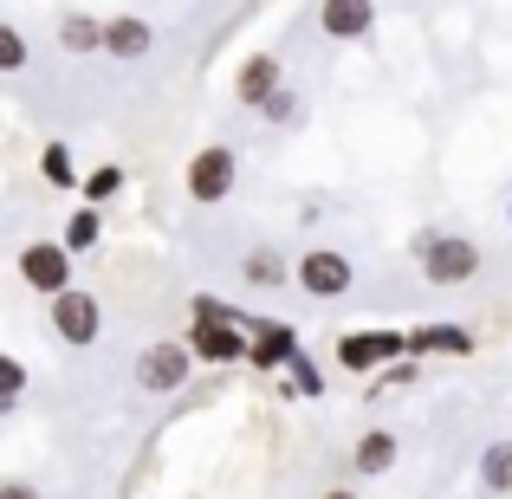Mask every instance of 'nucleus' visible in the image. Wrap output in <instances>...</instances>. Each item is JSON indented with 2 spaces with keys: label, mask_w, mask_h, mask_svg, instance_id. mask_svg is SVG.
I'll return each mask as SVG.
<instances>
[{
  "label": "nucleus",
  "mask_w": 512,
  "mask_h": 499,
  "mask_svg": "<svg viewBox=\"0 0 512 499\" xmlns=\"http://www.w3.org/2000/svg\"><path fill=\"white\" fill-rule=\"evenodd\" d=\"M415 260H422L428 286H467L487 253H480V240H467V234H422L415 240Z\"/></svg>",
  "instance_id": "nucleus-1"
},
{
  "label": "nucleus",
  "mask_w": 512,
  "mask_h": 499,
  "mask_svg": "<svg viewBox=\"0 0 512 499\" xmlns=\"http://www.w3.org/2000/svg\"><path fill=\"white\" fill-rule=\"evenodd\" d=\"M402 357H409V331H383V325H376V331L338 337V363L350 376H370V383L389 370V363H402Z\"/></svg>",
  "instance_id": "nucleus-2"
},
{
  "label": "nucleus",
  "mask_w": 512,
  "mask_h": 499,
  "mask_svg": "<svg viewBox=\"0 0 512 499\" xmlns=\"http://www.w3.org/2000/svg\"><path fill=\"white\" fill-rule=\"evenodd\" d=\"M240 182V156L227 150V143H208V150L188 156V201H201V208H214V201H227Z\"/></svg>",
  "instance_id": "nucleus-3"
},
{
  "label": "nucleus",
  "mask_w": 512,
  "mask_h": 499,
  "mask_svg": "<svg viewBox=\"0 0 512 499\" xmlns=\"http://www.w3.org/2000/svg\"><path fill=\"white\" fill-rule=\"evenodd\" d=\"M20 279L39 292V299H65V292H72V253H65V240H26L20 247Z\"/></svg>",
  "instance_id": "nucleus-4"
},
{
  "label": "nucleus",
  "mask_w": 512,
  "mask_h": 499,
  "mask_svg": "<svg viewBox=\"0 0 512 499\" xmlns=\"http://www.w3.org/2000/svg\"><path fill=\"white\" fill-rule=\"evenodd\" d=\"M188 370H195V350H188V344H169V337L137 357V383L150 389V396H175V389L188 383Z\"/></svg>",
  "instance_id": "nucleus-5"
},
{
  "label": "nucleus",
  "mask_w": 512,
  "mask_h": 499,
  "mask_svg": "<svg viewBox=\"0 0 512 499\" xmlns=\"http://www.w3.org/2000/svg\"><path fill=\"white\" fill-rule=\"evenodd\" d=\"M52 331H59V344H72V350H85V344H98V331H104V305L91 299V292H65V299H52Z\"/></svg>",
  "instance_id": "nucleus-6"
},
{
  "label": "nucleus",
  "mask_w": 512,
  "mask_h": 499,
  "mask_svg": "<svg viewBox=\"0 0 512 499\" xmlns=\"http://www.w3.org/2000/svg\"><path fill=\"white\" fill-rule=\"evenodd\" d=\"M292 279H299L312 299H344L350 292V260L344 253H331V247H312V253H299V266H292Z\"/></svg>",
  "instance_id": "nucleus-7"
},
{
  "label": "nucleus",
  "mask_w": 512,
  "mask_h": 499,
  "mask_svg": "<svg viewBox=\"0 0 512 499\" xmlns=\"http://www.w3.org/2000/svg\"><path fill=\"white\" fill-rule=\"evenodd\" d=\"M150 46H156V26L143 20V13H111V20H104V52H111V59L137 65V59H150Z\"/></svg>",
  "instance_id": "nucleus-8"
},
{
  "label": "nucleus",
  "mask_w": 512,
  "mask_h": 499,
  "mask_svg": "<svg viewBox=\"0 0 512 499\" xmlns=\"http://www.w3.org/2000/svg\"><path fill=\"white\" fill-rule=\"evenodd\" d=\"M188 350H195V363H247L253 357L247 331H234V325H188Z\"/></svg>",
  "instance_id": "nucleus-9"
},
{
  "label": "nucleus",
  "mask_w": 512,
  "mask_h": 499,
  "mask_svg": "<svg viewBox=\"0 0 512 499\" xmlns=\"http://www.w3.org/2000/svg\"><path fill=\"white\" fill-rule=\"evenodd\" d=\"M279 91H286V85H279V59H273V52H253V59L234 72V98L253 104V111H266Z\"/></svg>",
  "instance_id": "nucleus-10"
},
{
  "label": "nucleus",
  "mask_w": 512,
  "mask_h": 499,
  "mask_svg": "<svg viewBox=\"0 0 512 499\" xmlns=\"http://www.w3.org/2000/svg\"><path fill=\"white\" fill-rule=\"evenodd\" d=\"M318 26H325L338 46H350V39L376 33V7H370V0H325V7H318Z\"/></svg>",
  "instance_id": "nucleus-11"
},
{
  "label": "nucleus",
  "mask_w": 512,
  "mask_h": 499,
  "mask_svg": "<svg viewBox=\"0 0 512 499\" xmlns=\"http://www.w3.org/2000/svg\"><path fill=\"white\" fill-rule=\"evenodd\" d=\"M409 357H474V331L461 325H415L409 331Z\"/></svg>",
  "instance_id": "nucleus-12"
},
{
  "label": "nucleus",
  "mask_w": 512,
  "mask_h": 499,
  "mask_svg": "<svg viewBox=\"0 0 512 499\" xmlns=\"http://www.w3.org/2000/svg\"><path fill=\"white\" fill-rule=\"evenodd\" d=\"M396 454H402V441L389 435V428H363L357 448H350V467H357V474H389Z\"/></svg>",
  "instance_id": "nucleus-13"
},
{
  "label": "nucleus",
  "mask_w": 512,
  "mask_h": 499,
  "mask_svg": "<svg viewBox=\"0 0 512 499\" xmlns=\"http://www.w3.org/2000/svg\"><path fill=\"white\" fill-rule=\"evenodd\" d=\"M292 357H299V337H292L286 325H260L253 331V370H292Z\"/></svg>",
  "instance_id": "nucleus-14"
},
{
  "label": "nucleus",
  "mask_w": 512,
  "mask_h": 499,
  "mask_svg": "<svg viewBox=\"0 0 512 499\" xmlns=\"http://www.w3.org/2000/svg\"><path fill=\"white\" fill-rule=\"evenodd\" d=\"M59 46L65 52H104V20L98 13H85V7H72V13H59Z\"/></svg>",
  "instance_id": "nucleus-15"
},
{
  "label": "nucleus",
  "mask_w": 512,
  "mask_h": 499,
  "mask_svg": "<svg viewBox=\"0 0 512 499\" xmlns=\"http://www.w3.org/2000/svg\"><path fill=\"white\" fill-rule=\"evenodd\" d=\"M474 474H480V487H487V493H512V441H487Z\"/></svg>",
  "instance_id": "nucleus-16"
},
{
  "label": "nucleus",
  "mask_w": 512,
  "mask_h": 499,
  "mask_svg": "<svg viewBox=\"0 0 512 499\" xmlns=\"http://www.w3.org/2000/svg\"><path fill=\"white\" fill-rule=\"evenodd\" d=\"M59 240H65V253H91L104 240V214L98 208H72V221H65Z\"/></svg>",
  "instance_id": "nucleus-17"
},
{
  "label": "nucleus",
  "mask_w": 512,
  "mask_h": 499,
  "mask_svg": "<svg viewBox=\"0 0 512 499\" xmlns=\"http://www.w3.org/2000/svg\"><path fill=\"white\" fill-rule=\"evenodd\" d=\"M39 175H46L52 188H85V175H78V163H72V150H65V143H46V156H39Z\"/></svg>",
  "instance_id": "nucleus-18"
},
{
  "label": "nucleus",
  "mask_w": 512,
  "mask_h": 499,
  "mask_svg": "<svg viewBox=\"0 0 512 499\" xmlns=\"http://www.w3.org/2000/svg\"><path fill=\"white\" fill-rule=\"evenodd\" d=\"M78 195H85V208H104V201H111V195H124V169H117V163L91 169V175H85V188H78Z\"/></svg>",
  "instance_id": "nucleus-19"
},
{
  "label": "nucleus",
  "mask_w": 512,
  "mask_h": 499,
  "mask_svg": "<svg viewBox=\"0 0 512 499\" xmlns=\"http://www.w3.org/2000/svg\"><path fill=\"white\" fill-rule=\"evenodd\" d=\"M188 312H195V325H247V318H240L234 312V305H227V299H214V292H201V299H188Z\"/></svg>",
  "instance_id": "nucleus-20"
},
{
  "label": "nucleus",
  "mask_w": 512,
  "mask_h": 499,
  "mask_svg": "<svg viewBox=\"0 0 512 499\" xmlns=\"http://www.w3.org/2000/svg\"><path fill=\"white\" fill-rule=\"evenodd\" d=\"M240 273H247V286H279V279H286V260H279V253H247V260H240Z\"/></svg>",
  "instance_id": "nucleus-21"
},
{
  "label": "nucleus",
  "mask_w": 512,
  "mask_h": 499,
  "mask_svg": "<svg viewBox=\"0 0 512 499\" xmlns=\"http://www.w3.org/2000/svg\"><path fill=\"white\" fill-rule=\"evenodd\" d=\"M26 59H33V46H26L20 26L0 20V72H26Z\"/></svg>",
  "instance_id": "nucleus-22"
},
{
  "label": "nucleus",
  "mask_w": 512,
  "mask_h": 499,
  "mask_svg": "<svg viewBox=\"0 0 512 499\" xmlns=\"http://www.w3.org/2000/svg\"><path fill=\"white\" fill-rule=\"evenodd\" d=\"M286 383H292V396H325V370H318L312 357H292V370H286Z\"/></svg>",
  "instance_id": "nucleus-23"
},
{
  "label": "nucleus",
  "mask_w": 512,
  "mask_h": 499,
  "mask_svg": "<svg viewBox=\"0 0 512 499\" xmlns=\"http://www.w3.org/2000/svg\"><path fill=\"white\" fill-rule=\"evenodd\" d=\"M20 396H26V363L20 357H0V415L20 409Z\"/></svg>",
  "instance_id": "nucleus-24"
},
{
  "label": "nucleus",
  "mask_w": 512,
  "mask_h": 499,
  "mask_svg": "<svg viewBox=\"0 0 512 499\" xmlns=\"http://www.w3.org/2000/svg\"><path fill=\"white\" fill-rule=\"evenodd\" d=\"M409 376H415V357L389 363V370H383V376H376V383H370V396H383V389H402V383H409Z\"/></svg>",
  "instance_id": "nucleus-25"
},
{
  "label": "nucleus",
  "mask_w": 512,
  "mask_h": 499,
  "mask_svg": "<svg viewBox=\"0 0 512 499\" xmlns=\"http://www.w3.org/2000/svg\"><path fill=\"white\" fill-rule=\"evenodd\" d=\"M266 124H299V98H292V91H279V98L266 104Z\"/></svg>",
  "instance_id": "nucleus-26"
},
{
  "label": "nucleus",
  "mask_w": 512,
  "mask_h": 499,
  "mask_svg": "<svg viewBox=\"0 0 512 499\" xmlns=\"http://www.w3.org/2000/svg\"><path fill=\"white\" fill-rule=\"evenodd\" d=\"M0 499H46L33 480H0Z\"/></svg>",
  "instance_id": "nucleus-27"
},
{
  "label": "nucleus",
  "mask_w": 512,
  "mask_h": 499,
  "mask_svg": "<svg viewBox=\"0 0 512 499\" xmlns=\"http://www.w3.org/2000/svg\"><path fill=\"white\" fill-rule=\"evenodd\" d=\"M325 499H357V493H350V487H331V493H325Z\"/></svg>",
  "instance_id": "nucleus-28"
},
{
  "label": "nucleus",
  "mask_w": 512,
  "mask_h": 499,
  "mask_svg": "<svg viewBox=\"0 0 512 499\" xmlns=\"http://www.w3.org/2000/svg\"><path fill=\"white\" fill-rule=\"evenodd\" d=\"M506 221H512V208H506Z\"/></svg>",
  "instance_id": "nucleus-29"
}]
</instances>
